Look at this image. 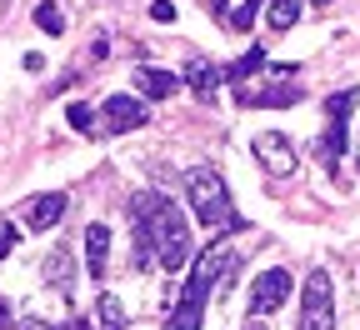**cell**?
Returning <instances> with one entry per match:
<instances>
[{"label":"cell","mask_w":360,"mask_h":330,"mask_svg":"<svg viewBox=\"0 0 360 330\" xmlns=\"http://www.w3.org/2000/svg\"><path fill=\"white\" fill-rule=\"evenodd\" d=\"M35 25H40L45 35H60V30H65V20H60V6H56V0H40V6H35Z\"/></svg>","instance_id":"18"},{"label":"cell","mask_w":360,"mask_h":330,"mask_svg":"<svg viewBox=\"0 0 360 330\" xmlns=\"http://www.w3.org/2000/svg\"><path fill=\"white\" fill-rule=\"evenodd\" d=\"M70 330H90V325H70Z\"/></svg>","instance_id":"27"},{"label":"cell","mask_w":360,"mask_h":330,"mask_svg":"<svg viewBox=\"0 0 360 330\" xmlns=\"http://www.w3.org/2000/svg\"><path fill=\"white\" fill-rule=\"evenodd\" d=\"M186 85L195 90V101H215L220 96V70L210 61H191L186 65Z\"/></svg>","instance_id":"12"},{"label":"cell","mask_w":360,"mask_h":330,"mask_svg":"<svg viewBox=\"0 0 360 330\" xmlns=\"http://www.w3.org/2000/svg\"><path fill=\"white\" fill-rule=\"evenodd\" d=\"M231 275H236V250L215 241V246H205V250L191 260L186 286H191V291H200V296H210V291H215V286H225Z\"/></svg>","instance_id":"4"},{"label":"cell","mask_w":360,"mask_h":330,"mask_svg":"<svg viewBox=\"0 0 360 330\" xmlns=\"http://www.w3.org/2000/svg\"><path fill=\"white\" fill-rule=\"evenodd\" d=\"M260 6H265V0H240V6H236L231 15H225V25H231V30H240V35H245V30L255 25V15H260Z\"/></svg>","instance_id":"16"},{"label":"cell","mask_w":360,"mask_h":330,"mask_svg":"<svg viewBox=\"0 0 360 330\" xmlns=\"http://www.w3.org/2000/svg\"><path fill=\"white\" fill-rule=\"evenodd\" d=\"M290 270H265L255 275V286H250V315H270V310H281L290 300Z\"/></svg>","instance_id":"7"},{"label":"cell","mask_w":360,"mask_h":330,"mask_svg":"<svg viewBox=\"0 0 360 330\" xmlns=\"http://www.w3.org/2000/svg\"><path fill=\"white\" fill-rule=\"evenodd\" d=\"M65 191H45V196H35L30 205H25V225L30 230H51V225H60L65 220Z\"/></svg>","instance_id":"9"},{"label":"cell","mask_w":360,"mask_h":330,"mask_svg":"<svg viewBox=\"0 0 360 330\" xmlns=\"http://www.w3.org/2000/svg\"><path fill=\"white\" fill-rule=\"evenodd\" d=\"M355 101H360V90H355V85H350V90H335V96L326 101V115H330V120H350Z\"/></svg>","instance_id":"17"},{"label":"cell","mask_w":360,"mask_h":330,"mask_svg":"<svg viewBox=\"0 0 360 330\" xmlns=\"http://www.w3.org/2000/svg\"><path fill=\"white\" fill-rule=\"evenodd\" d=\"M135 90H141L146 101H165V96H175V90H180V75L150 70V65H135Z\"/></svg>","instance_id":"10"},{"label":"cell","mask_w":360,"mask_h":330,"mask_svg":"<svg viewBox=\"0 0 360 330\" xmlns=\"http://www.w3.org/2000/svg\"><path fill=\"white\" fill-rule=\"evenodd\" d=\"M101 106H105V135H125L135 125H146V106L135 101V96H110Z\"/></svg>","instance_id":"8"},{"label":"cell","mask_w":360,"mask_h":330,"mask_svg":"<svg viewBox=\"0 0 360 330\" xmlns=\"http://www.w3.org/2000/svg\"><path fill=\"white\" fill-rule=\"evenodd\" d=\"M11 241H15V225H11V220H0V260L11 255Z\"/></svg>","instance_id":"23"},{"label":"cell","mask_w":360,"mask_h":330,"mask_svg":"<svg viewBox=\"0 0 360 330\" xmlns=\"http://www.w3.org/2000/svg\"><path fill=\"white\" fill-rule=\"evenodd\" d=\"M310 6H330V0H310Z\"/></svg>","instance_id":"26"},{"label":"cell","mask_w":360,"mask_h":330,"mask_svg":"<svg viewBox=\"0 0 360 330\" xmlns=\"http://www.w3.org/2000/svg\"><path fill=\"white\" fill-rule=\"evenodd\" d=\"M135 265L160 260L165 270H191V225L165 196H135Z\"/></svg>","instance_id":"1"},{"label":"cell","mask_w":360,"mask_h":330,"mask_svg":"<svg viewBox=\"0 0 360 330\" xmlns=\"http://www.w3.org/2000/svg\"><path fill=\"white\" fill-rule=\"evenodd\" d=\"M186 201H191V210H195L200 225H215V230H245V220H240L236 205H231V191H225V180H220L210 165L186 170Z\"/></svg>","instance_id":"2"},{"label":"cell","mask_w":360,"mask_h":330,"mask_svg":"<svg viewBox=\"0 0 360 330\" xmlns=\"http://www.w3.org/2000/svg\"><path fill=\"white\" fill-rule=\"evenodd\" d=\"M270 65V56H265V45H250V51L236 61V65H225L220 70V80H231V85H240V80H250V75H260Z\"/></svg>","instance_id":"13"},{"label":"cell","mask_w":360,"mask_h":330,"mask_svg":"<svg viewBox=\"0 0 360 330\" xmlns=\"http://www.w3.org/2000/svg\"><path fill=\"white\" fill-rule=\"evenodd\" d=\"M85 265H90V275H105V265H110V230L96 220V225H90L85 230Z\"/></svg>","instance_id":"11"},{"label":"cell","mask_w":360,"mask_h":330,"mask_svg":"<svg viewBox=\"0 0 360 330\" xmlns=\"http://www.w3.org/2000/svg\"><path fill=\"white\" fill-rule=\"evenodd\" d=\"M255 160L276 175V180H290L295 175V165H300V156H295V146L281 135V130H265V135H255Z\"/></svg>","instance_id":"6"},{"label":"cell","mask_w":360,"mask_h":330,"mask_svg":"<svg viewBox=\"0 0 360 330\" xmlns=\"http://www.w3.org/2000/svg\"><path fill=\"white\" fill-rule=\"evenodd\" d=\"M96 315H101V325H105V330H125V310H120V300H115V296H101Z\"/></svg>","instance_id":"19"},{"label":"cell","mask_w":360,"mask_h":330,"mask_svg":"<svg viewBox=\"0 0 360 330\" xmlns=\"http://www.w3.org/2000/svg\"><path fill=\"white\" fill-rule=\"evenodd\" d=\"M236 101L240 106H260V110H285V106H295L300 101V70L295 65H265L260 75H250V80H240L236 85Z\"/></svg>","instance_id":"3"},{"label":"cell","mask_w":360,"mask_h":330,"mask_svg":"<svg viewBox=\"0 0 360 330\" xmlns=\"http://www.w3.org/2000/svg\"><path fill=\"white\" fill-rule=\"evenodd\" d=\"M295 330H335V300H330V275L326 270H310Z\"/></svg>","instance_id":"5"},{"label":"cell","mask_w":360,"mask_h":330,"mask_svg":"<svg viewBox=\"0 0 360 330\" xmlns=\"http://www.w3.org/2000/svg\"><path fill=\"white\" fill-rule=\"evenodd\" d=\"M295 15H300V0H270V11H265V20H270L276 35H285L295 25Z\"/></svg>","instance_id":"14"},{"label":"cell","mask_w":360,"mask_h":330,"mask_svg":"<svg viewBox=\"0 0 360 330\" xmlns=\"http://www.w3.org/2000/svg\"><path fill=\"white\" fill-rule=\"evenodd\" d=\"M245 330H255V325H245Z\"/></svg>","instance_id":"28"},{"label":"cell","mask_w":360,"mask_h":330,"mask_svg":"<svg viewBox=\"0 0 360 330\" xmlns=\"http://www.w3.org/2000/svg\"><path fill=\"white\" fill-rule=\"evenodd\" d=\"M45 260H51V265H45V275H51L56 286H70V255H65V250H51Z\"/></svg>","instance_id":"20"},{"label":"cell","mask_w":360,"mask_h":330,"mask_svg":"<svg viewBox=\"0 0 360 330\" xmlns=\"http://www.w3.org/2000/svg\"><path fill=\"white\" fill-rule=\"evenodd\" d=\"M210 6H215V15H225V6H231V0H210Z\"/></svg>","instance_id":"25"},{"label":"cell","mask_w":360,"mask_h":330,"mask_svg":"<svg viewBox=\"0 0 360 330\" xmlns=\"http://www.w3.org/2000/svg\"><path fill=\"white\" fill-rule=\"evenodd\" d=\"M70 125H75V130H90V125H96V115H90V106H70Z\"/></svg>","instance_id":"21"},{"label":"cell","mask_w":360,"mask_h":330,"mask_svg":"<svg viewBox=\"0 0 360 330\" xmlns=\"http://www.w3.org/2000/svg\"><path fill=\"white\" fill-rule=\"evenodd\" d=\"M340 156H345V120H330V130H326V140H321V160L335 170Z\"/></svg>","instance_id":"15"},{"label":"cell","mask_w":360,"mask_h":330,"mask_svg":"<svg viewBox=\"0 0 360 330\" xmlns=\"http://www.w3.org/2000/svg\"><path fill=\"white\" fill-rule=\"evenodd\" d=\"M150 20L170 25V20H175V6H170V0H155V6H150Z\"/></svg>","instance_id":"22"},{"label":"cell","mask_w":360,"mask_h":330,"mask_svg":"<svg viewBox=\"0 0 360 330\" xmlns=\"http://www.w3.org/2000/svg\"><path fill=\"white\" fill-rule=\"evenodd\" d=\"M11 325V315H6V300H0V330H6Z\"/></svg>","instance_id":"24"}]
</instances>
